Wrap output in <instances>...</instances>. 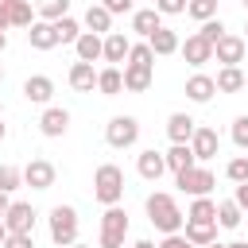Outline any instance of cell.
Masks as SVG:
<instances>
[{"mask_svg":"<svg viewBox=\"0 0 248 248\" xmlns=\"http://www.w3.org/2000/svg\"><path fill=\"white\" fill-rule=\"evenodd\" d=\"M143 205H147V221H151L159 232H167V236H170V232H178V229L186 225V213H182V209H178V202H174L170 194H163V190L147 194V202H143Z\"/></svg>","mask_w":248,"mask_h":248,"instance_id":"cell-1","label":"cell"},{"mask_svg":"<svg viewBox=\"0 0 248 248\" xmlns=\"http://www.w3.org/2000/svg\"><path fill=\"white\" fill-rule=\"evenodd\" d=\"M93 198L108 209V205H120L124 198V170L116 163H101L97 174H93Z\"/></svg>","mask_w":248,"mask_h":248,"instance_id":"cell-2","label":"cell"},{"mask_svg":"<svg viewBox=\"0 0 248 248\" xmlns=\"http://www.w3.org/2000/svg\"><path fill=\"white\" fill-rule=\"evenodd\" d=\"M50 240L58 248L78 244V209L74 205H54L50 209Z\"/></svg>","mask_w":248,"mask_h":248,"instance_id":"cell-3","label":"cell"},{"mask_svg":"<svg viewBox=\"0 0 248 248\" xmlns=\"http://www.w3.org/2000/svg\"><path fill=\"white\" fill-rule=\"evenodd\" d=\"M124 236H128V213L120 205H108L105 217H101V236L97 244L101 248H124Z\"/></svg>","mask_w":248,"mask_h":248,"instance_id":"cell-4","label":"cell"},{"mask_svg":"<svg viewBox=\"0 0 248 248\" xmlns=\"http://www.w3.org/2000/svg\"><path fill=\"white\" fill-rule=\"evenodd\" d=\"M105 140H108V147H132L140 140V120L136 116H112L105 128Z\"/></svg>","mask_w":248,"mask_h":248,"instance_id":"cell-5","label":"cell"},{"mask_svg":"<svg viewBox=\"0 0 248 248\" xmlns=\"http://www.w3.org/2000/svg\"><path fill=\"white\" fill-rule=\"evenodd\" d=\"M213 186H217V178H213V170H205V167H190V170L178 174V190L190 194V198H209Z\"/></svg>","mask_w":248,"mask_h":248,"instance_id":"cell-6","label":"cell"},{"mask_svg":"<svg viewBox=\"0 0 248 248\" xmlns=\"http://www.w3.org/2000/svg\"><path fill=\"white\" fill-rule=\"evenodd\" d=\"M244 54H248V39H240V35H225V39L213 46V58H217L221 66H240Z\"/></svg>","mask_w":248,"mask_h":248,"instance_id":"cell-7","label":"cell"},{"mask_svg":"<svg viewBox=\"0 0 248 248\" xmlns=\"http://www.w3.org/2000/svg\"><path fill=\"white\" fill-rule=\"evenodd\" d=\"M54 163L50 159H31L27 167H23V182L31 186V190H50L54 186Z\"/></svg>","mask_w":248,"mask_h":248,"instance_id":"cell-8","label":"cell"},{"mask_svg":"<svg viewBox=\"0 0 248 248\" xmlns=\"http://www.w3.org/2000/svg\"><path fill=\"white\" fill-rule=\"evenodd\" d=\"M8 232H35V209L27 202H12V209L4 213Z\"/></svg>","mask_w":248,"mask_h":248,"instance_id":"cell-9","label":"cell"},{"mask_svg":"<svg viewBox=\"0 0 248 248\" xmlns=\"http://www.w3.org/2000/svg\"><path fill=\"white\" fill-rule=\"evenodd\" d=\"M136 170H140V178H147V182H159L163 178V170H167V155L163 151H140V159H136Z\"/></svg>","mask_w":248,"mask_h":248,"instance_id":"cell-10","label":"cell"},{"mask_svg":"<svg viewBox=\"0 0 248 248\" xmlns=\"http://www.w3.org/2000/svg\"><path fill=\"white\" fill-rule=\"evenodd\" d=\"M27 43H31L35 50H50V46H58V31H54V23L35 19V23L27 27Z\"/></svg>","mask_w":248,"mask_h":248,"instance_id":"cell-11","label":"cell"},{"mask_svg":"<svg viewBox=\"0 0 248 248\" xmlns=\"http://www.w3.org/2000/svg\"><path fill=\"white\" fill-rule=\"evenodd\" d=\"M182 54H186V62L190 66H205V62H213V43H205L198 31L182 43Z\"/></svg>","mask_w":248,"mask_h":248,"instance_id":"cell-12","label":"cell"},{"mask_svg":"<svg viewBox=\"0 0 248 248\" xmlns=\"http://www.w3.org/2000/svg\"><path fill=\"white\" fill-rule=\"evenodd\" d=\"M194 132H198V120H194V116H186V112H170V120H167V136H170L174 143H190Z\"/></svg>","mask_w":248,"mask_h":248,"instance_id":"cell-13","label":"cell"},{"mask_svg":"<svg viewBox=\"0 0 248 248\" xmlns=\"http://www.w3.org/2000/svg\"><path fill=\"white\" fill-rule=\"evenodd\" d=\"M217 147H221L217 132L198 124V132H194V140H190V151H194V159H213V155H217Z\"/></svg>","mask_w":248,"mask_h":248,"instance_id":"cell-14","label":"cell"},{"mask_svg":"<svg viewBox=\"0 0 248 248\" xmlns=\"http://www.w3.org/2000/svg\"><path fill=\"white\" fill-rule=\"evenodd\" d=\"M74 50H78V62H97V58H105V39L93 35V31H81Z\"/></svg>","mask_w":248,"mask_h":248,"instance_id":"cell-15","label":"cell"},{"mask_svg":"<svg viewBox=\"0 0 248 248\" xmlns=\"http://www.w3.org/2000/svg\"><path fill=\"white\" fill-rule=\"evenodd\" d=\"M66 128H70V112L66 108H46L43 116H39V132L43 136H66Z\"/></svg>","mask_w":248,"mask_h":248,"instance_id":"cell-16","label":"cell"},{"mask_svg":"<svg viewBox=\"0 0 248 248\" xmlns=\"http://www.w3.org/2000/svg\"><path fill=\"white\" fill-rule=\"evenodd\" d=\"M128 54H132L128 35H124V31H108V35H105V62H112V66H116V62H124Z\"/></svg>","mask_w":248,"mask_h":248,"instance_id":"cell-17","label":"cell"},{"mask_svg":"<svg viewBox=\"0 0 248 248\" xmlns=\"http://www.w3.org/2000/svg\"><path fill=\"white\" fill-rule=\"evenodd\" d=\"M50 93H54V81H50L46 74H35V78H27V81H23V97H27V101H35V105H46V101H50Z\"/></svg>","mask_w":248,"mask_h":248,"instance_id":"cell-18","label":"cell"},{"mask_svg":"<svg viewBox=\"0 0 248 248\" xmlns=\"http://www.w3.org/2000/svg\"><path fill=\"white\" fill-rule=\"evenodd\" d=\"M81 23H85L93 35H101V39H105V35H108V27H112V12H108L105 4H89V12H85V19H81Z\"/></svg>","mask_w":248,"mask_h":248,"instance_id":"cell-19","label":"cell"},{"mask_svg":"<svg viewBox=\"0 0 248 248\" xmlns=\"http://www.w3.org/2000/svg\"><path fill=\"white\" fill-rule=\"evenodd\" d=\"M159 27H163V16H159L155 8H140V12H132V31H140L143 39H151Z\"/></svg>","mask_w":248,"mask_h":248,"instance_id":"cell-20","label":"cell"},{"mask_svg":"<svg viewBox=\"0 0 248 248\" xmlns=\"http://www.w3.org/2000/svg\"><path fill=\"white\" fill-rule=\"evenodd\" d=\"M213 93H217V81H213L209 74H194V78L186 81V97H190V101H198V105H205Z\"/></svg>","mask_w":248,"mask_h":248,"instance_id":"cell-21","label":"cell"},{"mask_svg":"<svg viewBox=\"0 0 248 248\" xmlns=\"http://www.w3.org/2000/svg\"><path fill=\"white\" fill-rule=\"evenodd\" d=\"M70 85H74L78 93H93V85H97L93 62H74V66H70Z\"/></svg>","mask_w":248,"mask_h":248,"instance_id":"cell-22","label":"cell"},{"mask_svg":"<svg viewBox=\"0 0 248 248\" xmlns=\"http://www.w3.org/2000/svg\"><path fill=\"white\" fill-rule=\"evenodd\" d=\"M97 89H101L105 97H116V93H124V70H116V66H105V70H97Z\"/></svg>","mask_w":248,"mask_h":248,"instance_id":"cell-23","label":"cell"},{"mask_svg":"<svg viewBox=\"0 0 248 248\" xmlns=\"http://www.w3.org/2000/svg\"><path fill=\"white\" fill-rule=\"evenodd\" d=\"M190 167H198V159H194V151H190V143H174V147L167 151V170H174V174H182V170H190Z\"/></svg>","mask_w":248,"mask_h":248,"instance_id":"cell-24","label":"cell"},{"mask_svg":"<svg viewBox=\"0 0 248 248\" xmlns=\"http://www.w3.org/2000/svg\"><path fill=\"white\" fill-rule=\"evenodd\" d=\"M194 248H205V244H213L217 240V221L213 225H202V221H186V232H182Z\"/></svg>","mask_w":248,"mask_h":248,"instance_id":"cell-25","label":"cell"},{"mask_svg":"<svg viewBox=\"0 0 248 248\" xmlns=\"http://www.w3.org/2000/svg\"><path fill=\"white\" fill-rule=\"evenodd\" d=\"M213 81H217V93H240L244 89V70L240 66H221V74Z\"/></svg>","mask_w":248,"mask_h":248,"instance_id":"cell-26","label":"cell"},{"mask_svg":"<svg viewBox=\"0 0 248 248\" xmlns=\"http://www.w3.org/2000/svg\"><path fill=\"white\" fill-rule=\"evenodd\" d=\"M124 89H128V93H147V89H151V70H143V66H124Z\"/></svg>","mask_w":248,"mask_h":248,"instance_id":"cell-27","label":"cell"},{"mask_svg":"<svg viewBox=\"0 0 248 248\" xmlns=\"http://www.w3.org/2000/svg\"><path fill=\"white\" fill-rule=\"evenodd\" d=\"M186 221L213 225V221H217V202H213V198H194V205L186 209Z\"/></svg>","mask_w":248,"mask_h":248,"instance_id":"cell-28","label":"cell"},{"mask_svg":"<svg viewBox=\"0 0 248 248\" xmlns=\"http://www.w3.org/2000/svg\"><path fill=\"white\" fill-rule=\"evenodd\" d=\"M147 46H151L155 54H174V50H178V35H174L170 27H159V31L147 39Z\"/></svg>","mask_w":248,"mask_h":248,"instance_id":"cell-29","label":"cell"},{"mask_svg":"<svg viewBox=\"0 0 248 248\" xmlns=\"http://www.w3.org/2000/svg\"><path fill=\"white\" fill-rule=\"evenodd\" d=\"M35 12L46 23H58L62 16H70V0H35Z\"/></svg>","mask_w":248,"mask_h":248,"instance_id":"cell-30","label":"cell"},{"mask_svg":"<svg viewBox=\"0 0 248 248\" xmlns=\"http://www.w3.org/2000/svg\"><path fill=\"white\" fill-rule=\"evenodd\" d=\"M240 221H244V209L236 202H217V225L221 229H236Z\"/></svg>","mask_w":248,"mask_h":248,"instance_id":"cell-31","label":"cell"},{"mask_svg":"<svg viewBox=\"0 0 248 248\" xmlns=\"http://www.w3.org/2000/svg\"><path fill=\"white\" fill-rule=\"evenodd\" d=\"M186 16H194L198 23H209V19H217V0H190Z\"/></svg>","mask_w":248,"mask_h":248,"instance_id":"cell-32","label":"cell"},{"mask_svg":"<svg viewBox=\"0 0 248 248\" xmlns=\"http://www.w3.org/2000/svg\"><path fill=\"white\" fill-rule=\"evenodd\" d=\"M8 16H12V27H31V0H12L8 4Z\"/></svg>","mask_w":248,"mask_h":248,"instance_id":"cell-33","label":"cell"},{"mask_svg":"<svg viewBox=\"0 0 248 248\" xmlns=\"http://www.w3.org/2000/svg\"><path fill=\"white\" fill-rule=\"evenodd\" d=\"M54 31H58V43H78V39H81V23H78L74 16H62V19L54 23Z\"/></svg>","mask_w":248,"mask_h":248,"instance_id":"cell-34","label":"cell"},{"mask_svg":"<svg viewBox=\"0 0 248 248\" xmlns=\"http://www.w3.org/2000/svg\"><path fill=\"white\" fill-rule=\"evenodd\" d=\"M128 66H143V70H151V66H155V50H151L147 43H132V54H128Z\"/></svg>","mask_w":248,"mask_h":248,"instance_id":"cell-35","label":"cell"},{"mask_svg":"<svg viewBox=\"0 0 248 248\" xmlns=\"http://www.w3.org/2000/svg\"><path fill=\"white\" fill-rule=\"evenodd\" d=\"M19 182H23V170L12 167V163H4V167H0V190L12 194V190H19Z\"/></svg>","mask_w":248,"mask_h":248,"instance_id":"cell-36","label":"cell"},{"mask_svg":"<svg viewBox=\"0 0 248 248\" xmlns=\"http://www.w3.org/2000/svg\"><path fill=\"white\" fill-rule=\"evenodd\" d=\"M225 174H229V182H248V155H236V159H229V167H225Z\"/></svg>","mask_w":248,"mask_h":248,"instance_id":"cell-37","label":"cell"},{"mask_svg":"<svg viewBox=\"0 0 248 248\" xmlns=\"http://www.w3.org/2000/svg\"><path fill=\"white\" fill-rule=\"evenodd\" d=\"M198 35H202L205 43H213V46H217V43L225 39V23H221V19H209V23H202V31H198Z\"/></svg>","mask_w":248,"mask_h":248,"instance_id":"cell-38","label":"cell"},{"mask_svg":"<svg viewBox=\"0 0 248 248\" xmlns=\"http://www.w3.org/2000/svg\"><path fill=\"white\" fill-rule=\"evenodd\" d=\"M232 143L248 151V116H236L232 120Z\"/></svg>","mask_w":248,"mask_h":248,"instance_id":"cell-39","label":"cell"},{"mask_svg":"<svg viewBox=\"0 0 248 248\" xmlns=\"http://www.w3.org/2000/svg\"><path fill=\"white\" fill-rule=\"evenodd\" d=\"M4 248H35V232H8Z\"/></svg>","mask_w":248,"mask_h":248,"instance_id":"cell-40","label":"cell"},{"mask_svg":"<svg viewBox=\"0 0 248 248\" xmlns=\"http://www.w3.org/2000/svg\"><path fill=\"white\" fill-rule=\"evenodd\" d=\"M186 4L190 0H155V12L159 16H178V12H186Z\"/></svg>","mask_w":248,"mask_h":248,"instance_id":"cell-41","label":"cell"},{"mask_svg":"<svg viewBox=\"0 0 248 248\" xmlns=\"http://www.w3.org/2000/svg\"><path fill=\"white\" fill-rule=\"evenodd\" d=\"M159 248H194V244H190L182 232H170V236H163V244H159Z\"/></svg>","mask_w":248,"mask_h":248,"instance_id":"cell-42","label":"cell"},{"mask_svg":"<svg viewBox=\"0 0 248 248\" xmlns=\"http://www.w3.org/2000/svg\"><path fill=\"white\" fill-rule=\"evenodd\" d=\"M101 4H105L112 16H116V12H132V0H101Z\"/></svg>","mask_w":248,"mask_h":248,"instance_id":"cell-43","label":"cell"},{"mask_svg":"<svg viewBox=\"0 0 248 248\" xmlns=\"http://www.w3.org/2000/svg\"><path fill=\"white\" fill-rule=\"evenodd\" d=\"M232 202H236V205L248 213V182H240V186H236V198H232Z\"/></svg>","mask_w":248,"mask_h":248,"instance_id":"cell-44","label":"cell"},{"mask_svg":"<svg viewBox=\"0 0 248 248\" xmlns=\"http://www.w3.org/2000/svg\"><path fill=\"white\" fill-rule=\"evenodd\" d=\"M8 27H12V16H8V4L0 0V31H8Z\"/></svg>","mask_w":248,"mask_h":248,"instance_id":"cell-45","label":"cell"},{"mask_svg":"<svg viewBox=\"0 0 248 248\" xmlns=\"http://www.w3.org/2000/svg\"><path fill=\"white\" fill-rule=\"evenodd\" d=\"M8 209H12V198L0 190V221H4V213H8Z\"/></svg>","mask_w":248,"mask_h":248,"instance_id":"cell-46","label":"cell"},{"mask_svg":"<svg viewBox=\"0 0 248 248\" xmlns=\"http://www.w3.org/2000/svg\"><path fill=\"white\" fill-rule=\"evenodd\" d=\"M4 240H8V225L0 221V248H4Z\"/></svg>","mask_w":248,"mask_h":248,"instance_id":"cell-47","label":"cell"},{"mask_svg":"<svg viewBox=\"0 0 248 248\" xmlns=\"http://www.w3.org/2000/svg\"><path fill=\"white\" fill-rule=\"evenodd\" d=\"M132 248H155V244H151V240H136Z\"/></svg>","mask_w":248,"mask_h":248,"instance_id":"cell-48","label":"cell"},{"mask_svg":"<svg viewBox=\"0 0 248 248\" xmlns=\"http://www.w3.org/2000/svg\"><path fill=\"white\" fill-rule=\"evenodd\" d=\"M225 248H248V240H232V244H225Z\"/></svg>","mask_w":248,"mask_h":248,"instance_id":"cell-49","label":"cell"},{"mask_svg":"<svg viewBox=\"0 0 248 248\" xmlns=\"http://www.w3.org/2000/svg\"><path fill=\"white\" fill-rule=\"evenodd\" d=\"M4 46H8V35H4V31H0V54H4Z\"/></svg>","mask_w":248,"mask_h":248,"instance_id":"cell-50","label":"cell"},{"mask_svg":"<svg viewBox=\"0 0 248 248\" xmlns=\"http://www.w3.org/2000/svg\"><path fill=\"white\" fill-rule=\"evenodd\" d=\"M4 136H8V128H4V120H0V143H4Z\"/></svg>","mask_w":248,"mask_h":248,"instance_id":"cell-51","label":"cell"},{"mask_svg":"<svg viewBox=\"0 0 248 248\" xmlns=\"http://www.w3.org/2000/svg\"><path fill=\"white\" fill-rule=\"evenodd\" d=\"M205 248H225V244H217V240H213V244H205Z\"/></svg>","mask_w":248,"mask_h":248,"instance_id":"cell-52","label":"cell"},{"mask_svg":"<svg viewBox=\"0 0 248 248\" xmlns=\"http://www.w3.org/2000/svg\"><path fill=\"white\" fill-rule=\"evenodd\" d=\"M70 248H89V244H70Z\"/></svg>","mask_w":248,"mask_h":248,"instance_id":"cell-53","label":"cell"},{"mask_svg":"<svg viewBox=\"0 0 248 248\" xmlns=\"http://www.w3.org/2000/svg\"><path fill=\"white\" fill-rule=\"evenodd\" d=\"M244 89H248V74H244Z\"/></svg>","mask_w":248,"mask_h":248,"instance_id":"cell-54","label":"cell"},{"mask_svg":"<svg viewBox=\"0 0 248 248\" xmlns=\"http://www.w3.org/2000/svg\"><path fill=\"white\" fill-rule=\"evenodd\" d=\"M4 4H12V0H4Z\"/></svg>","mask_w":248,"mask_h":248,"instance_id":"cell-55","label":"cell"},{"mask_svg":"<svg viewBox=\"0 0 248 248\" xmlns=\"http://www.w3.org/2000/svg\"><path fill=\"white\" fill-rule=\"evenodd\" d=\"M0 78H4V70H0Z\"/></svg>","mask_w":248,"mask_h":248,"instance_id":"cell-56","label":"cell"},{"mask_svg":"<svg viewBox=\"0 0 248 248\" xmlns=\"http://www.w3.org/2000/svg\"><path fill=\"white\" fill-rule=\"evenodd\" d=\"M244 8H248V0H244Z\"/></svg>","mask_w":248,"mask_h":248,"instance_id":"cell-57","label":"cell"},{"mask_svg":"<svg viewBox=\"0 0 248 248\" xmlns=\"http://www.w3.org/2000/svg\"><path fill=\"white\" fill-rule=\"evenodd\" d=\"M244 31H248V27H244Z\"/></svg>","mask_w":248,"mask_h":248,"instance_id":"cell-58","label":"cell"}]
</instances>
